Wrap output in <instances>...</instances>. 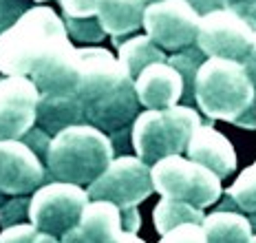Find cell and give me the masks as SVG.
<instances>
[{
	"label": "cell",
	"mask_w": 256,
	"mask_h": 243,
	"mask_svg": "<svg viewBox=\"0 0 256 243\" xmlns=\"http://www.w3.org/2000/svg\"><path fill=\"white\" fill-rule=\"evenodd\" d=\"M199 126H204L201 115L192 106L177 104L166 110H144L130 130L132 148L144 164L152 168L166 157L181 155Z\"/></svg>",
	"instance_id": "obj_4"
},
{
	"label": "cell",
	"mask_w": 256,
	"mask_h": 243,
	"mask_svg": "<svg viewBox=\"0 0 256 243\" xmlns=\"http://www.w3.org/2000/svg\"><path fill=\"white\" fill-rule=\"evenodd\" d=\"M84 102L80 98H49L42 95L38 104V124L46 135L56 137L71 126L84 124Z\"/></svg>",
	"instance_id": "obj_19"
},
{
	"label": "cell",
	"mask_w": 256,
	"mask_h": 243,
	"mask_svg": "<svg viewBox=\"0 0 256 243\" xmlns=\"http://www.w3.org/2000/svg\"><path fill=\"white\" fill-rule=\"evenodd\" d=\"M135 91L146 110H166L177 106L184 98V80L168 62H157L140 73L135 80Z\"/></svg>",
	"instance_id": "obj_16"
},
{
	"label": "cell",
	"mask_w": 256,
	"mask_h": 243,
	"mask_svg": "<svg viewBox=\"0 0 256 243\" xmlns=\"http://www.w3.org/2000/svg\"><path fill=\"white\" fill-rule=\"evenodd\" d=\"M226 194L232 197L236 208H241L243 212L256 214V162L245 170H241V175L228 188Z\"/></svg>",
	"instance_id": "obj_24"
},
{
	"label": "cell",
	"mask_w": 256,
	"mask_h": 243,
	"mask_svg": "<svg viewBox=\"0 0 256 243\" xmlns=\"http://www.w3.org/2000/svg\"><path fill=\"white\" fill-rule=\"evenodd\" d=\"M115 160L110 137L90 124H78L51 140L46 168L56 182L90 186Z\"/></svg>",
	"instance_id": "obj_3"
},
{
	"label": "cell",
	"mask_w": 256,
	"mask_h": 243,
	"mask_svg": "<svg viewBox=\"0 0 256 243\" xmlns=\"http://www.w3.org/2000/svg\"><path fill=\"white\" fill-rule=\"evenodd\" d=\"M204 54L199 46H188L184 51H177L168 58V64L179 71L181 80H184V102H196L194 100V84H196V73L204 64Z\"/></svg>",
	"instance_id": "obj_23"
},
{
	"label": "cell",
	"mask_w": 256,
	"mask_h": 243,
	"mask_svg": "<svg viewBox=\"0 0 256 243\" xmlns=\"http://www.w3.org/2000/svg\"><path fill=\"white\" fill-rule=\"evenodd\" d=\"M124 234L122 210L110 202H90L82 219L60 243H117Z\"/></svg>",
	"instance_id": "obj_15"
},
{
	"label": "cell",
	"mask_w": 256,
	"mask_h": 243,
	"mask_svg": "<svg viewBox=\"0 0 256 243\" xmlns=\"http://www.w3.org/2000/svg\"><path fill=\"white\" fill-rule=\"evenodd\" d=\"M36 2H44V0H36Z\"/></svg>",
	"instance_id": "obj_41"
},
{
	"label": "cell",
	"mask_w": 256,
	"mask_h": 243,
	"mask_svg": "<svg viewBox=\"0 0 256 243\" xmlns=\"http://www.w3.org/2000/svg\"><path fill=\"white\" fill-rule=\"evenodd\" d=\"M250 224H252V228H256V214L250 216Z\"/></svg>",
	"instance_id": "obj_37"
},
{
	"label": "cell",
	"mask_w": 256,
	"mask_h": 243,
	"mask_svg": "<svg viewBox=\"0 0 256 243\" xmlns=\"http://www.w3.org/2000/svg\"><path fill=\"white\" fill-rule=\"evenodd\" d=\"M80 62L82 66H80L78 98L84 102V106L115 91L126 80H132L120 62V58H115L106 49H100V46L80 49Z\"/></svg>",
	"instance_id": "obj_13"
},
{
	"label": "cell",
	"mask_w": 256,
	"mask_h": 243,
	"mask_svg": "<svg viewBox=\"0 0 256 243\" xmlns=\"http://www.w3.org/2000/svg\"><path fill=\"white\" fill-rule=\"evenodd\" d=\"M38 236V230L31 224H20L12 226V228H4L0 232V243H34Z\"/></svg>",
	"instance_id": "obj_29"
},
{
	"label": "cell",
	"mask_w": 256,
	"mask_h": 243,
	"mask_svg": "<svg viewBox=\"0 0 256 243\" xmlns=\"http://www.w3.org/2000/svg\"><path fill=\"white\" fill-rule=\"evenodd\" d=\"M44 166L22 140H0V192L22 197L42 188Z\"/></svg>",
	"instance_id": "obj_12"
},
{
	"label": "cell",
	"mask_w": 256,
	"mask_h": 243,
	"mask_svg": "<svg viewBox=\"0 0 256 243\" xmlns=\"http://www.w3.org/2000/svg\"><path fill=\"white\" fill-rule=\"evenodd\" d=\"M29 204L26 199H16V202H9L2 206L0 210V224L4 228H12V226H20L22 224V216H29Z\"/></svg>",
	"instance_id": "obj_28"
},
{
	"label": "cell",
	"mask_w": 256,
	"mask_h": 243,
	"mask_svg": "<svg viewBox=\"0 0 256 243\" xmlns=\"http://www.w3.org/2000/svg\"><path fill=\"white\" fill-rule=\"evenodd\" d=\"M34 243H60V241H58L56 236H51V234H42V232H38V236H36Z\"/></svg>",
	"instance_id": "obj_35"
},
{
	"label": "cell",
	"mask_w": 256,
	"mask_h": 243,
	"mask_svg": "<svg viewBox=\"0 0 256 243\" xmlns=\"http://www.w3.org/2000/svg\"><path fill=\"white\" fill-rule=\"evenodd\" d=\"M102 0H60L66 18H95Z\"/></svg>",
	"instance_id": "obj_27"
},
{
	"label": "cell",
	"mask_w": 256,
	"mask_h": 243,
	"mask_svg": "<svg viewBox=\"0 0 256 243\" xmlns=\"http://www.w3.org/2000/svg\"><path fill=\"white\" fill-rule=\"evenodd\" d=\"M90 202H110L120 210L137 208L154 192L152 168L140 157L122 155L86 188Z\"/></svg>",
	"instance_id": "obj_7"
},
{
	"label": "cell",
	"mask_w": 256,
	"mask_h": 243,
	"mask_svg": "<svg viewBox=\"0 0 256 243\" xmlns=\"http://www.w3.org/2000/svg\"><path fill=\"white\" fill-rule=\"evenodd\" d=\"M64 40H68L66 24L53 9H29L0 34V73L4 78L31 76L42 58Z\"/></svg>",
	"instance_id": "obj_2"
},
{
	"label": "cell",
	"mask_w": 256,
	"mask_h": 243,
	"mask_svg": "<svg viewBox=\"0 0 256 243\" xmlns=\"http://www.w3.org/2000/svg\"><path fill=\"white\" fill-rule=\"evenodd\" d=\"M66 31L78 42H100L106 36V31L100 24L98 16L95 18H66Z\"/></svg>",
	"instance_id": "obj_25"
},
{
	"label": "cell",
	"mask_w": 256,
	"mask_h": 243,
	"mask_svg": "<svg viewBox=\"0 0 256 243\" xmlns=\"http://www.w3.org/2000/svg\"><path fill=\"white\" fill-rule=\"evenodd\" d=\"M117 243H146V241H142L140 236L132 234V232H124V234H122V239Z\"/></svg>",
	"instance_id": "obj_34"
},
{
	"label": "cell",
	"mask_w": 256,
	"mask_h": 243,
	"mask_svg": "<svg viewBox=\"0 0 256 243\" xmlns=\"http://www.w3.org/2000/svg\"><path fill=\"white\" fill-rule=\"evenodd\" d=\"M122 221H124V232H132L135 234L140 230L142 216L137 212V208H126V210H122Z\"/></svg>",
	"instance_id": "obj_31"
},
{
	"label": "cell",
	"mask_w": 256,
	"mask_h": 243,
	"mask_svg": "<svg viewBox=\"0 0 256 243\" xmlns=\"http://www.w3.org/2000/svg\"><path fill=\"white\" fill-rule=\"evenodd\" d=\"M243 66H245V71H248L250 80H252L254 88H256V34H254L252 46H250V54H248V58L243 60Z\"/></svg>",
	"instance_id": "obj_32"
},
{
	"label": "cell",
	"mask_w": 256,
	"mask_h": 243,
	"mask_svg": "<svg viewBox=\"0 0 256 243\" xmlns=\"http://www.w3.org/2000/svg\"><path fill=\"white\" fill-rule=\"evenodd\" d=\"M80 49L64 40L51 49L31 73V80L40 95L49 98H78L80 88Z\"/></svg>",
	"instance_id": "obj_11"
},
{
	"label": "cell",
	"mask_w": 256,
	"mask_h": 243,
	"mask_svg": "<svg viewBox=\"0 0 256 243\" xmlns=\"http://www.w3.org/2000/svg\"><path fill=\"white\" fill-rule=\"evenodd\" d=\"M230 9L236 12L238 16H245L248 12L256 9V0H230Z\"/></svg>",
	"instance_id": "obj_33"
},
{
	"label": "cell",
	"mask_w": 256,
	"mask_h": 243,
	"mask_svg": "<svg viewBox=\"0 0 256 243\" xmlns=\"http://www.w3.org/2000/svg\"><path fill=\"white\" fill-rule=\"evenodd\" d=\"M144 2H146V7H148V4H152V2H162V0H144Z\"/></svg>",
	"instance_id": "obj_38"
},
{
	"label": "cell",
	"mask_w": 256,
	"mask_h": 243,
	"mask_svg": "<svg viewBox=\"0 0 256 243\" xmlns=\"http://www.w3.org/2000/svg\"><path fill=\"white\" fill-rule=\"evenodd\" d=\"M84 115H86V124L100 128L102 133L126 130L140 118V98L135 91V80H126L108 95L86 104Z\"/></svg>",
	"instance_id": "obj_14"
},
{
	"label": "cell",
	"mask_w": 256,
	"mask_h": 243,
	"mask_svg": "<svg viewBox=\"0 0 256 243\" xmlns=\"http://www.w3.org/2000/svg\"><path fill=\"white\" fill-rule=\"evenodd\" d=\"M152 221H154V228H157L159 234H168L170 230L179 228V226L186 224H204L206 214L201 208H194L190 204L184 202H174V199H164L154 206V212H152Z\"/></svg>",
	"instance_id": "obj_22"
},
{
	"label": "cell",
	"mask_w": 256,
	"mask_h": 243,
	"mask_svg": "<svg viewBox=\"0 0 256 243\" xmlns=\"http://www.w3.org/2000/svg\"><path fill=\"white\" fill-rule=\"evenodd\" d=\"M159 243H208V239H206L204 226L186 224V226H179V228L170 230L168 234H164Z\"/></svg>",
	"instance_id": "obj_26"
},
{
	"label": "cell",
	"mask_w": 256,
	"mask_h": 243,
	"mask_svg": "<svg viewBox=\"0 0 256 243\" xmlns=\"http://www.w3.org/2000/svg\"><path fill=\"white\" fill-rule=\"evenodd\" d=\"M256 31L250 22L232 9H216L201 16L196 46L206 58L241 62L248 58Z\"/></svg>",
	"instance_id": "obj_8"
},
{
	"label": "cell",
	"mask_w": 256,
	"mask_h": 243,
	"mask_svg": "<svg viewBox=\"0 0 256 243\" xmlns=\"http://www.w3.org/2000/svg\"><path fill=\"white\" fill-rule=\"evenodd\" d=\"M208 243H250L252 241V224L248 216L236 210H216L208 214L204 224Z\"/></svg>",
	"instance_id": "obj_20"
},
{
	"label": "cell",
	"mask_w": 256,
	"mask_h": 243,
	"mask_svg": "<svg viewBox=\"0 0 256 243\" xmlns=\"http://www.w3.org/2000/svg\"><path fill=\"white\" fill-rule=\"evenodd\" d=\"M0 206H2V192H0Z\"/></svg>",
	"instance_id": "obj_40"
},
{
	"label": "cell",
	"mask_w": 256,
	"mask_h": 243,
	"mask_svg": "<svg viewBox=\"0 0 256 243\" xmlns=\"http://www.w3.org/2000/svg\"><path fill=\"white\" fill-rule=\"evenodd\" d=\"M152 186L164 199L190 204L194 208H208L223 194L221 177L201 164L172 155L152 166Z\"/></svg>",
	"instance_id": "obj_5"
},
{
	"label": "cell",
	"mask_w": 256,
	"mask_h": 243,
	"mask_svg": "<svg viewBox=\"0 0 256 243\" xmlns=\"http://www.w3.org/2000/svg\"><path fill=\"white\" fill-rule=\"evenodd\" d=\"M117 51H120V62L124 64V68L132 80H137L140 73L150 64L168 62L166 51L154 44L148 36H135V38H130L126 42H120Z\"/></svg>",
	"instance_id": "obj_21"
},
{
	"label": "cell",
	"mask_w": 256,
	"mask_h": 243,
	"mask_svg": "<svg viewBox=\"0 0 256 243\" xmlns=\"http://www.w3.org/2000/svg\"><path fill=\"white\" fill-rule=\"evenodd\" d=\"M29 221L38 232L62 236L73 230L82 219L84 208L90 204L88 192L76 184L51 182L38 188L29 199Z\"/></svg>",
	"instance_id": "obj_6"
},
{
	"label": "cell",
	"mask_w": 256,
	"mask_h": 243,
	"mask_svg": "<svg viewBox=\"0 0 256 243\" xmlns=\"http://www.w3.org/2000/svg\"><path fill=\"white\" fill-rule=\"evenodd\" d=\"M250 243H256V234H254V236H252V241H250Z\"/></svg>",
	"instance_id": "obj_39"
},
{
	"label": "cell",
	"mask_w": 256,
	"mask_h": 243,
	"mask_svg": "<svg viewBox=\"0 0 256 243\" xmlns=\"http://www.w3.org/2000/svg\"><path fill=\"white\" fill-rule=\"evenodd\" d=\"M144 0H102L98 9V20L102 29L113 40H120L122 36L135 34L144 27Z\"/></svg>",
	"instance_id": "obj_18"
},
{
	"label": "cell",
	"mask_w": 256,
	"mask_h": 243,
	"mask_svg": "<svg viewBox=\"0 0 256 243\" xmlns=\"http://www.w3.org/2000/svg\"><path fill=\"white\" fill-rule=\"evenodd\" d=\"M194 100L206 118L256 130V88L241 62L208 58L196 73Z\"/></svg>",
	"instance_id": "obj_1"
},
{
	"label": "cell",
	"mask_w": 256,
	"mask_h": 243,
	"mask_svg": "<svg viewBox=\"0 0 256 243\" xmlns=\"http://www.w3.org/2000/svg\"><path fill=\"white\" fill-rule=\"evenodd\" d=\"M201 16L188 0H162L144 12L146 36L164 51H184L196 44Z\"/></svg>",
	"instance_id": "obj_9"
},
{
	"label": "cell",
	"mask_w": 256,
	"mask_h": 243,
	"mask_svg": "<svg viewBox=\"0 0 256 243\" xmlns=\"http://www.w3.org/2000/svg\"><path fill=\"white\" fill-rule=\"evenodd\" d=\"M188 160L206 166L208 170H212L216 177H228L236 170V152L234 146L230 144L223 133H218L214 126L204 124L196 128V133L192 135L188 148H186Z\"/></svg>",
	"instance_id": "obj_17"
},
{
	"label": "cell",
	"mask_w": 256,
	"mask_h": 243,
	"mask_svg": "<svg viewBox=\"0 0 256 243\" xmlns=\"http://www.w3.org/2000/svg\"><path fill=\"white\" fill-rule=\"evenodd\" d=\"M243 18L248 20V22H250V27H252V29L256 31V9H252V12H248V14L243 16Z\"/></svg>",
	"instance_id": "obj_36"
},
{
	"label": "cell",
	"mask_w": 256,
	"mask_h": 243,
	"mask_svg": "<svg viewBox=\"0 0 256 243\" xmlns=\"http://www.w3.org/2000/svg\"><path fill=\"white\" fill-rule=\"evenodd\" d=\"M40 91L29 78L0 80V140H22L38 120Z\"/></svg>",
	"instance_id": "obj_10"
},
{
	"label": "cell",
	"mask_w": 256,
	"mask_h": 243,
	"mask_svg": "<svg viewBox=\"0 0 256 243\" xmlns=\"http://www.w3.org/2000/svg\"><path fill=\"white\" fill-rule=\"evenodd\" d=\"M199 16H206L216 9H230V0H188Z\"/></svg>",
	"instance_id": "obj_30"
}]
</instances>
